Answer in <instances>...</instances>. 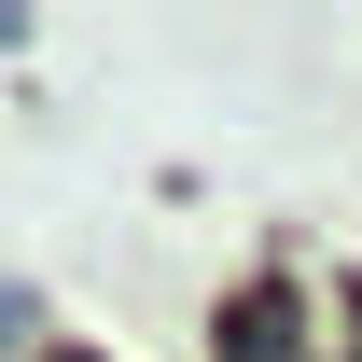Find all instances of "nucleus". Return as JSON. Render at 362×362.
I'll use <instances>...</instances> for the list:
<instances>
[{"label":"nucleus","instance_id":"nucleus-1","mask_svg":"<svg viewBox=\"0 0 362 362\" xmlns=\"http://www.w3.org/2000/svg\"><path fill=\"white\" fill-rule=\"evenodd\" d=\"M223 362H307V307H293V279H265V293L223 307Z\"/></svg>","mask_w":362,"mask_h":362},{"label":"nucleus","instance_id":"nucleus-2","mask_svg":"<svg viewBox=\"0 0 362 362\" xmlns=\"http://www.w3.org/2000/svg\"><path fill=\"white\" fill-rule=\"evenodd\" d=\"M0 349H42V307H28L14 279H0Z\"/></svg>","mask_w":362,"mask_h":362},{"label":"nucleus","instance_id":"nucleus-3","mask_svg":"<svg viewBox=\"0 0 362 362\" xmlns=\"http://www.w3.org/2000/svg\"><path fill=\"white\" fill-rule=\"evenodd\" d=\"M56 362H84V349H56Z\"/></svg>","mask_w":362,"mask_h":362}]
</instances>
